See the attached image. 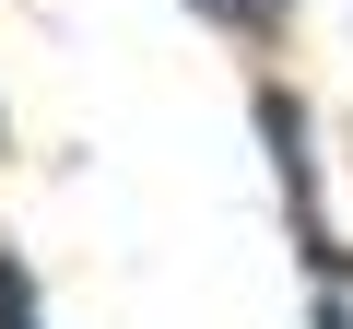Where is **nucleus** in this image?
Masks as SVG:
<instances>
[{
	"instance_id": "1",
	"label": "nucleus",
	"mask_w": 353,
	"mask_h": 329,
	"mask_svg": "<svg viewBox=\"0 0 353 329\" xmlns=\"http://www.w3.org/2000/svg\"><path fill=\"white\" fill-rule=\"evenodd\" d=\"M259 129H271V153H283V177L306 189V118H294V94H259Z\"/></svg>"
}]
</instances>
